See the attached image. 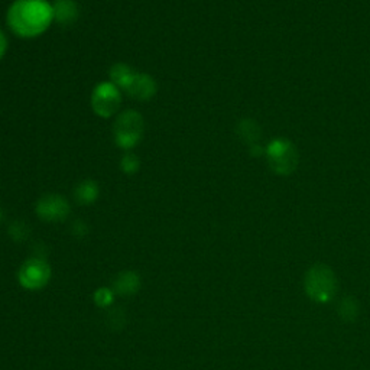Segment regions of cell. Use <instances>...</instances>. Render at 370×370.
I'll return each instance as SVG.
<instances>
[{"label":"cell","mask_w":370,"mask_h":370,"mask_svg":"<svg viewBox=\"0 0 370 370\" xmlns=\"http://www.w3.org/2000/svg\"><path fill=\"white\" fill-rule=\"evenodd\" d=\"M6 50H8V39H6L5 33L0 31V60L4 58Z\"/></svg>","instance_id":"14"},{"label":"cell","mask_w":370,"mask_h":370,"mask_svg":"<svg viewBox=\"0 0 370 370\" xmlns=\"http://www.w3.org/2000/svg\"><path fill=\"white\" fill-rule=\"evenodd\" d=\"M125 91H127V95L136 97L137 100H148L155 95L157 84L148 74L134 73Z\"/></svg>","instance_id":"6"},{"label":"cell","mask_w":370,"mask_h":370,"mask_svg":"<svg viewBox=\"0 0 370 370\" xmlns=\"http://www.w3.org/2000/svg\"><path fill=\"white\" fill-rule=\"evenodd\" d=\"M50 276V268L46 266L39 259H31L28 260L19 272L21 284L29 290H38L41 288Z\"/></svg>","instance_id":"5"},{"label":"cell","mask_w":370,"mask_h":370,"mask_svg":"<svg viewBox=\"0 0 370 370\" xmlns=\"http://www.w3.org/2000/svg\"><path fill=\"white\" fill-rule=\"evenodd\" d=\"M142 117L134 112H125L119 116L115 126V137L119 147L133 148L142 136Z\"/></svg>","instance_id":"4"},{"label":"cell","mask_w":370,"mask_h":370,"mask_svg":"<svg viewBox=\"0 0 370 370\" xmlns=\"http://www.w3.org/2000/svg\"><path fill=\"white\" fill-rule=\"evenodd\" d=\"M53 11H54V21L63 25L73 23L78 16L77 5L75 2H73V0H56V4L53 5Z\"/></svg>","instance_id":"8"},{"label":"cell","mask_w":370,"mask_h":370,"mask_svg":"<svg viewBox=\"0 0 370 370\" xmlns=\"http://www.w3.org/2000/svg\"><path fill=\"white\" fill-rule=\"evenodd\" d=\"M38 213L45 220H60L67 216L68 204L58 196H48L39 201Z\"/></svg>","instance_id":"7"},{"label":"cell","mask_w":370,"mask_h":370,"mask_svg":"<svg viewBox=\"0 0 370 370\" xmlns=\"http://www.w3.org/2000/svg\"><path fill=\"white\" fill-rule=\"evenodd\" d=\"M134 75V71H132L130 67H127L126 64H116L112 70H110V77H112V83L115 85H117L119 88H126L127 84L130 83L132 77Z\"/></svg>","instance_id":"9"},{"label":"cell","mask_w":370,"mask_h":370,"mask_svg":"<svg viewBox=\"0 0 370 370\" xmlns=\"http://www.w3.org/2000/svg\"><path fill=\"white\" fill-rule=\"evenodd\" d=\"M122 105L120 88L115 85L112 81L100 83L96 85L91 96V106L99 116L110 117L115 115Z\"/></svg>","instance_id":"3"},{"label":"cell","mask_w":370,"mask_h":370,"mask_svg":"<svg viewBox=\"0 0 370 370\" xmlns=\"http://www.w3.org/2000/svg\"><path fill=\"white\" fill-rule=\"evenodd\" d=\"M96 197H97V187L95 182L85 181L77 189V199L84 204L91 203Z\"/></svg>","instance_id":"10"},{"label":"cell","mask_w":370,"mask_h":370,"mask_svg":"<svg viewBox=\"0 0 370 370\" xmlns=\"http://www.w3.org/2000/svg\"><path fill=\"white\" fill-rule=\"evenodd\" d=\"M305 291L318 301L327 302L336 292V276L327 266H312L305 275Z\"/></svg>","instance_id":"2"},{"label":"cell","mask_w":370,"mask_h":370,"mask_svg":"<svg viewBox=\"0 0 370 370\" xmlns=\"http://www.w3.org/2000/svg\"><path fill=\"white\" fill-rule=\"evenodd\" d=\"M8 25L21 38L42 35L54 22L53 5L46 0H15L8 11Z\"/></svg>","instance_id":"1"},{"label":"cell","mask_w":370,"mask_h":370,"mask_svg":"<svg viewBox=\"0 0 370 370\" xmlns=\"http://www.w3.org/2000/svg\"><path fill=\"white\" fill-rule=\"evenodd\" d=\"M137 166H139V161L136 159L134 155H126L122 159V168L126 172H134L137 169Z\"/></svg>","instance_id":"13"},{"label":"cell","mask_w":370,"mask_h":370,"mask_svg":"<svg viewBox=\"0 0 370 370\" xmlns=\"http://www.w3.org/2000/svg\"><path fill=\"white\" fill-rule=\"evenodd\" d=\"M134 282H136V278L130 273L129 276H123V278H120V280L117 281V290L120 291V292H132V291H134V288H136V285H134Z\"/></svg>","instance_id":"12"},{"label":"cell","mask_w":370,"mask_h":370,"mask_svg":"<svg viewBox=\"0 0 370 370\" xmlns=\"http://www.w3.org/2000/svg\"><path fill=\"white\" fill-rule=\"evenodd\" d=\"M340 314L346 318V319H353L354 317H356V314H357V305H356V302L353 301V300H344L343 302H342V305H340Z\"/></svg>","instance_id":"11"}]
</instances>
